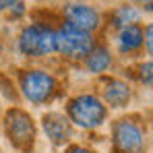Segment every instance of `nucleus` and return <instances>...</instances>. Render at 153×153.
I'll return each instance as SVG.
<instances>
[{
  "label": "nucleus",
  "instance_id": "obj_1",
  "mask_svg": "<svg viewBox=\"0 0 153 153\" xmlns=\"http://www.w3.org/2000/svg\"><path fill=\"white\" fill-rule=\"evenodd\" d=\"M66 112H68V122L76 124L79 128H85V130L102 126L108 116L105 103L93 93H81L73 97L66 105Z\"/></svg>",
  "mask_w": 153,
  "mask_h": 153
},
{
  "label": "nucleus",
  "instance_id": "obj_2",
  "mask_svg": "<svg viewBox=\"0 0 153 153\" xmlns=\"http://www.w3.org/2000/svg\"><path fill=\"white\" fill-rule=\"evenodd\" d=\"M19 85H21L23 97L35 105H44V103L52 102L60 91L58 79L46 71H37V68L23 71L21 79H19Z\"/></svg>",
  "mask_w": 153,
  "mask_h": 153
},
{
  "label": "nucleus",
  "instance_id": "obj_3",
  "mask_svg": "<svg viewBox=\"0 0 153 153\" xmlns=\"http://www.w3.org/2000/svg\"><path fill=\"white\" fill-rule=\"evenodd\" d=\"M4 130L8 143L23 153H29L35 145V124L33 118L21 108H10L4 114Z\"/></svg>",
  "mask_w": 153,
  "mask_h": 153
},
{
  "label": "nucleus",
  "instance_id": "obj_4",
  "mask_svg": "<svg viewBox=\"0 0 153 153\" xmlns=\"http://www.w3.org/2000/svg\"><path fill=\"white\" fill-rule=\"evenodd\" d=\"M19 50L29 58L50 56L56 52V31L48 25H27L19 35Z\"/></svg>",
  "mask_w": 153,
  "mask_h": 153
},
{
  "label": "nucleus",
  "instance_id": "obj_5",
  "mask_svg": "<svg viewBox=\"0 0 153 153\" xmlns=\"http://www.w3.org/2000/svg\"><path fill=\"white\" fill-rule=\"evenodd\" d=\"M112 145L114 153H143L147 139L145 128L134 118H120L112 124Z\"/></svg>",
  "mask_w": 153,
  "mask_h": 153
},
{
  "label": "nucleus",
  "instance_id": "obj_6",
  "mask_svg": "<svg viewBox=\"0 0 153 153\" xmlns=\"http://www.w3.org/2000/svg\"><path fill=\"white\" fill-rule=\"evenodd\" d=\"M93 46H95V39L87 31L75 29L66 23H62V27L56 31V52H60L71 60H83Z\"/></svg>",
  "mask_w": 153,
  "mask_h": 153
},
{
  "label": "nucleus",
  "instance_id": "obj_7",
  "mask_svg": "<svg viewBox=\"0 0 153 153\" xmlns=\"http://www.w3.org/2000/svg\"><path fill=\"white\" fill-rule=\"evenodd\" d=\"M64 21L66 25L81 29V31H87V33H93L97 27H100V13L89 6V4H83V2H75V4H68L64 8Z\"/></svg>",
  "mask_w": 153,
  "mask_h": 153
},
{
  "label": "nucleus",
  "instance_id": "obj_8",
  "mask_svg": "<svg viewBox=\"0 0 153 153\" xmlns=\"http://www.w3.org/2000/svg\"><path fill=\"white\" fill-rule=\"evenodd\" d=\"M42 128L48 137L52 145H64L68 143V139L73 137V126L68 122L66 116H62L60 112H48L42 118Z\"/></svg>",
  "mask_w": 153,
  "mask_h": 153
},
{
  "label": "nucleus",
  "instance_id": "obj_9",
  "mask_svg": "<svg viewBox=\"0 0 153 153\" xmlns=\"http://www.w3.org/2000/svg\"><path fill=\"white\" fill-rule=\"evenodd\" d=\"M102 89L105 103L112 108H124L130 102V87L120 79H108Z\"/></svg>",
  "mask_w": 153,
  "mask_h": 153
},
{
  "label": "nucleus",
  "instance_id": "obj_10",
  "mask_svg": "<svg viewBox=\"0 0 153 153\" xmlns=\"http://www.w3.org/2000/svg\"><path fill=\"white\" fill-rule=\"evenodd\" d=\"M83 60H85L87 71L93 73V75H102L112 66V54H110V50L105 46H93L91 52Z\"/></svg>",
  "mask_w": 153,
  "mask_h": 153
},
{
  "label": "nucleus",
  "instance_id": "obj_11",
  "mask_svg": "<svg viewBox=\"0 0 153 153\" xmlns=\"http://www.w3.org/2000/svg\"><path fill=\"white\" fill-rule=\"evenodd\" d=\"M143 46V27L141 25H126L120 29L118 33V50L130 54V52H137Z\"/></svg>",
  "mask_w": 153,
  "mask_h": 153
},
{
  "label": "nucleus",
  "instance_id": "obj_12",
  "mask_svg": "<svg viewBox=\"0 0 153 153\" xmlns=\"http://www.w3.org/2000/svg\"><path fill=\"white\" fill-rule=\"evenodd\" d=\"M112 19H114V25L118 27V29H122V27H126V25H134L139 21V10L134 6H118L114 10Z\"/></svg>",
  "mask_w": 153,
  "mask_h": 153
},
{
  "label": "nucleus",
  "instance_id": "obj_13",
  "mask_svg": "<svg viewBox=\"0 0 153 153\" xmlns=\"http://www.w3.org/2000/svg\"><path fill=\"white\" fill-rule=\"evenodd\" d=\"M139 81H141L145 87H151V81H153V64H151V60H147V62H143V64L139 66Z\"/></svg>",
  "mask_w": 153,
  "mask_h": 153
},
{
  "label": "nucleus",
  "instance_id": "obj_14",
  "mask_svg": "<svg viewBox=\"0 0 153 153\" xmlns=\"http://www.w3.org/2000/svg\"><path fill=\"white\" fill-rule=\"evenodd\" d=\"M143 44L147 46V54H151L153 52V27L151 25H147L145 31H143Z\"/></svg>",
  "mask_w": 153,
  "mask_h": 153
},
{
  "label": "nucleus",
  "instance_id": "obj_15",
  "mask_svg": "<svg viewBox=\"0 0 153 153\" xmlns=\"http://www.w3.org/2000/svg\"><path fill=\"white\" fill-rule=\"evenodd\" d=\"M8 10H10V19H19V17L25 13V4H23V0H21V2H17L15 6H10Z\"/></svg>",
  "mask_w": 153,
  "mask_h": 153
},
{
  "label": "nucleus",
  "instance_id": "obj_16",
  "mask_svg": "<svg viewBox=\"0 0 153 153\" xmlns=\"http://www.w3.org/2000/svg\"><path fill=\"white\" fill-rule=\"evenodd\" d=\"M64 153H95V151L89 149V147H83V145H71Z\"/></svg>",
  "mask_w": 153,
  "mask_h": 153
},
{
  "label": "nucleus",
  "instance_id": "obj_17",
  "mask_svg": "<svg viewBox=\"0 0 153 153\" xmlns=\"http://www.w3.org/2000/svg\"><path fill=\"white\" fill-rule=\"evenodd\" d=\"M17 2H21V0H0V13H2V10H8V8L15 6Z\"/></svg>",
  "mask_w": 153,
  "mask_h": 153
},
{
  "label": "nucleus",
  "instance_id": "obj_18",
  "mask_svg": "<svg viewBox=\"0 0 153 153\" xmlns=\"http://www.w3.org/2000/svg\"><path fill=\"white\" fill-rule=\"evenodd\" d=\"M132 2H151V0H132Z\"/></svg>",
  "mask_w": 153,
  "mask_h": 153
}]
</instances>
